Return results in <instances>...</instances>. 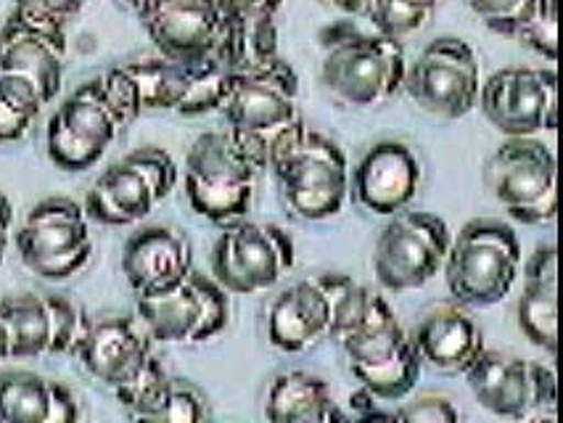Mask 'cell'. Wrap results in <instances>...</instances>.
I'll return each instance as SVG.
<instances>
[{"label": "cell", "instance_id": "obj_4", "mask_svg": "<svg viewBox=\"0 0 563 423\" xmlns=\"http://www.w3.org/2000/svg\"><path fill=\"white\" fill-rule=\"evenodd\" d=\"M442 270L457 304L493 308L510 294L519 278L521 241L503 220H471L450 241Z\"/></svg>", "mask_w": 563, "mask_h": 423}, {"label": "cell", "instance_id": "obj_8", "mask_svg": "<svg viewBox=\"0 0 563 423\" xmlns=\"http://www.w3.org/2000/svg\"><path fill=\"white\" fill-rule=\"evenodd\" d=\"M14 244L24 268L43 281H67L93 257L88 214L77 201L64 197L32 207Z\"/></svg>", "mask_w": 563, "mask_h": 423}, {"label": "cell", "instance_id": "obj_27", "mask_svg": "<svg viewBox=\"0 0 563 423\" xmlns=\"http://www.w3.org/2000/svg\"><path fill=\"white\" fill-rule=\"evenodd\" d=\"M124 69L133 77L143 112H178L180 101L186 99L188 90L186 64L173 62V58L165 56H154L143 58V62L124 64Z\"/></svg>", "mask_w": 563, "mask_h": 423}, {"label": "cell", "instance_id": "obj_33", "mask_svg": "<svg viewBox=\"0 0 563 423\" xmlns=\"http://www.w3.org/2000/svg\"><path fill=\"white\" fill-rule=\"evenodd\" d=\"M514 41H521L548 64H555V56H559V0H537L534 11L516 32Z\"/></svg>", "mask_w": 563, "mask_h": 423}, {"label": "cell", "instance_id": "obj_7", "mask_svg": "<svg viewBox=\"0 0 563 423\" xmlns=\"http://www.w3.org/2000/svg\"><path fill=\"white\" fill-rule=\"evenodd\" d=\"M180 169L162 148H141L103 169L85 199V214L101 225L146 220L178 186Z\"/></svg>", "mask_w": 563, "mask_h": 423}, {"label": "cell", "instance_id": "obj_6", "mask_svg": "<svg viewBox=\"0 0 563 423\" xmlns=\"http://www.w3.org/2000/svg\"><path fill=\"white\" fill-rule=\"evenodd\" d=\"M297 263L294 241L275 223L233 220L225 223L212 252V278L228 294L257 297L284 281Z\"/></svg>", "mask_w": 563, "mask_h": 423}, {"label": "cell", "instance_id": "obj_2", "mask_svg": "<svg viewBox=\"0 0 563 423\" xmlns=\"http://www.w3.org/2000/svg\"><path fill=\"white\" fill-rule=\"evenodd\" d=\"M280 197L294 218L318 223L344 210L350 197V165L342 148L323 133L297 125L271 156Z\"/></svg>", "mask_w": 563, "mask_h": 423}, {"label": "cell", "instance_id": "obj_24", "mask_svg": "<svg viewBox=\"0 0 563 423\" xmlns=\"http://www.w3.org/2000/svg\"><path fill=\"white\" fill-rule=\"evenodd\" d=\"M519 329L537 349L559 353V252L542 244L523 263V289L519 297Z\"/></svg>", "mask_w": 563, "mask_h": 423}, {"label": "cell", "instance_id": "obj_32", "mask_svg": "<svg viewBox=\"0 0 563 423\" xmlns=\"http://www.w3.org/2000/svg\"><path fill=\"white\" fill-rule=\"evenodd\" d=\"M167 381L169 376L165 366L156 360V355H152L146 363H143V368L137 370L135 376H130L128 381L114 389V394L117 400H120V405L128 410L133 419L143 421V415L148 413V408L159 400L162 389L167 387Z\"/></svg>", "mask_w": 563, "mask_h": 423}, {"label": "cell", "instance_id": "obj_26", "mask_svg": "<svg viewBox=\"0 0 563 423\" xmlns=\"http://www.w3.org/2000/svg\"><path fill=\"white\" fill-rule=\"evenodd\" d=\"M265 419L273 423H333L344 421V413L320 376L289 370L275 376L267 387Z\"/></svg>", "mask_w": 563, "mask_h": 423}, {"label": "cell", "instance_id": "obj_29", "mask_svg": "<svg viewBox=\"0 0 563 423\" xmlns=\"http://www.w3.org/2000/svg\"><path fill=\"white\" fill-rule=\"evenodd\" d=\"M188 69V90L186 99L180 101L178 114L183 116H201L218 112L222 99H225L228 82H231L233 69L228 67L225 58L209 54L205 58L186 64Z\"/></svg>", "mask_w": 563, "mask_h": 423}, {"label": "cell", "instance_id": "obj_14", "mask_svg": "<svg viewBox=\"0 0 563 423\" xmlns=\"http://www.w3.org/2000/svg\"><path fill=\"white\" fill-rule=\"evenodd\" d=\"M476 103L506 138L553 133L559 125V77L550 67H506L482 82Z\"/></svg>", "mask_w": 563, "mask_h": 423}, {"label": "cell", "instance_id": "obj_22", "mask_svg": "<svg viewBox=\"0 0 563 423\" xmlns=\"http://www.w3.org/2000/svg\"><path fill=\"white\" fill-rule=\"evenodd\" d=\"M194 270L191 241L167 225L141 227L122 249V272L135 297H148L178 283Z\"/></svg>", "mask_w": 563, "mask_h": 423}, {"label": "cell", "instance_id": "obj_38", "mask_svg": "<svg viewBox=\"0 0 563 423\" xmlns=\"http://www.w3.org/2000/svg\"><path fill=\"white\" fill-rule=\"evenodd\" d=\"M85 3H88V0H14L16 9L56 19V22H64V24H67L71 16L80 14Z\"/></svg>", "mask_w": 563, "mask_h": 423}, {"label": "cell", "instance_id": "obj_17", "mask_svg": "<svg viewBox=\"0 0 563 423\" xmlns=\"http://www.w3.org/2000/svg\"><path fill=\"white\" fill-rule=\"evenodd\" d=\"M67 62V24L16 9L0 27V71L27 77L45 103L58 96Z\"/></svg>", "mask_w": 563, "mask_h": 423}, {"label": "cell", "instance_id": "obj_28", "mask_svg": "<svg viewBox=\"0 0 563 423\" xmlns=\"http://www.w3.org/2000/svg\"><path fill=\"white\" fill-rule=\"evenodd\" d=\"M43 107L48 103L35 82L11 71H0V143L22 141L41 116Z\"/></svg>", "mask_w": 563, "mask_h": 423}, {"label": "cell", "instance_id": "obj_21", "mask_svg": "<svg viewBox=\"0 0 563 423\" xmlns=\"http://www.w3.org/2000/svg\"><path fill=\"white\" fill-rule=\"evenodd\" d=\"M152 347L154 338L137 318L111 315L98 323H88L75 355L96 381L117 389L143 368V363L154 355Z\"/></svg>", "mask_w": 563, "mask_h": 423}, {"label": "cell", "instance_id": "obj_23", "mask_svg": "<svg viewBox=\"0 0 563 423\" xmlns=\"http://www.w3.org/2000/svg\"><path fill=\"white\" fill-rule=\"evenodd\" d=\"M410 338L421 363L444 374H463L484 349L479 323L463 304H442L427 312Z\"/></svg>", "mask_w": 563, "mask_h": 423}, {"label": "cell", "instance_id": "obj_13", "mask_svg": "<svg viewBox=\"0 0 563 423\" xmlns=\"http://www.w3.org/2000/svg\"><path fill=\"white\" fill-rule=\"evenodd\" d=\"M463 376L476 402L500 419H532L559 400L553 368L497 349L484 347Z\"/></svg>", "mask_w": 563, "mask_h": 423}, {"label": "cell", "instance_id": "obj_3", "mask_svg": "<svg viewBox=\"0 0 563 423\" xmlns=\"http://www.w3.org/2000/svg\"><path fill=\"white\" fill-rule=\"evenodd\" d=\"M405 58L402 43L382 32L336 24L325 32V54L320 64L323 85L346 107H382L402 90Z\"/></svg>", "mask_w": 563, "mask_h": 423}, {"label": "cell", "instance_id": "obj_11", "mask_svg": "<svg viewBox=\"0 0 563 423\" xmlns=\"http://www.w3.org/2000/svg\"><path fill=\"white\" fill-rule=\"evenodd\" d=\"M448 223L431 212H397L373 249V276L391 294L427 286L448 257Z\"/></svg>", "mask_w": 563, "mask_h": 423}, {"label": "cell", "instance_id": "obj_35", "mask_svg": "<svg viewBox=\"0 0 563 423\" xmlns=\"http://www.w3.org/2000/svg\"><path fill=\"white\" fill-rule=\"evenodd\" d=\"M98 82H101V90L103 96H107L111 112L117 114V120L122 122V127H130L133 122L141 116V101H137V90H135V82L133 77L128 75V69L122 67H114L109 69L107 75L98 77Z\"/></svg>", "mask_w": 563, "mask_h": 423}, {"label": "cell", "instance_id": "obj_42", "mask_svg": "<svg viewBox=\"0 0 563 423\" xmlns=\"http://www.w3.org/2000/svg\"><path fill=\"white\" fill-rule=\"evenodd\" d=\"M117 3L124 5V9H130L133 14H137V11L143 9V3H146V0H117Z\"/></svg>", "mask_w": 563, "mask_h": 423}, {"label": "cell", "instance_id": "obj_1", "mask_svg": "<svg viewBox=\"0 0 563 423\" xmlns=\"http://www.w3.org/2000/svg\"><path fill=\"white\" fill-rule=\"evenodd\" d=\"M218 112L225 116L228 135L254 165L267 169L286 133L302 125L299 77L284 58L244 71H233Z\"/></svg>", "mask_w": 563, "mask_h": 423}, {"label": "cell", "instance_id": "obj_37", "mask_svg": "<svg viewBox=\"0 0 563 423\" xmlns=\"http://www.w3.org/2000/svg\"><path fill=\"white\" fill-rule=\"evenodd\" d=\"M212 3L231 22H246V19L278 16L284 0H212Z\"/></svg>", "mask_w": 563, "mask_h": 423}, {"label": "cell", "instance_id": "obj_30", "mask_svg": "<svg viewBox=\"0 0 563 423\" xmlns=\"http://www.w3.org/2000/svg\"><path fill=\"white\" fill-rule=\"evenodd\" d=\"M434 11L437 0H365L363 19L371 30L402 43L405 37L427 27Z\"/></svg>", "mask_w": 563, "mask_h": 423}, {"label": "cell", "instance_id": "obj_16", "mask_svg": "<svg viewBox=\"0 0 563 423\" xmlns=\"http://www.w3.org/2000/svg\"><path fill=\"white\" fill-rule=\"evenodd\" d=\"M0 318L9 331L11 360L75 353L90 323L75 302L54 294H14L0 299Z\"/></svg>", "mask_w": 563, "mask_h": 423}, {"label": "cell", "instance_id": "obj_31", "mask_svg": "<svg viewBox=\"0 0 563 423\" xmlns=\"http://www.w3.org/2000/svg\"><path fill=\"white\" fill-rule=\"evenodd\" d=\"M207 419V397L183 379H169L159 400L148 408L143 421L154 423H199Z\"/></svg>", "mask_w": 563, "mask_h": 423}, {"label": "cell", "instance_id": "obj_34", "mask_svg": "<svg viewBox=\"0 0 563 423\" xmlns=\"http://www.w3.org/2000/svg\"><path fill=\"white\" fill-rule=\"evenodd\" d=\"M534 5L537 0H468V9L482 19L484 27L503 37H516Z\"/></svg>", "mask_w": 563, "mask_h": 423}, {"label": "cell", "instance_id": "obj_41", "mask_svg": "<svg viewBox=\"0 0 563 423\" xmlns=\"http://www.w3.org/2000/svg\"><path fill=\"white\" fill-rule=\"evenodd\" d=\"M5 360H11V342H9V331H5L3 318H0V366Z\"/></svg>", "mask_w": 563, "mask_h": 423}, {"label": "cell", "instance_id": "obj_18", "mask_svg": "<svg viewBox=\"0 0 563 423\" xmlns=\"http://www.w3.org/2000/svg\"><path fill=\"white\" fill-rule=\"evenodd\" d=\"M159 56L188 64L218 54L225 16L212 0H146L135 14Z\"/></svg>", "mask_w": 563, "mask_h": 423}, {"label": "cell", "instance_id": "obj_5", "mask_svg": "<svg viewBox=\"0 0 563 423\" xmlns=\"http://www.w3.org/2000/svg\"><path fill=\"white\" fill-rule=\"evenodd\" d=\"M257 175L260 167L235 146L228 130H209L188 148L183 188L199 218L225 225L252 207Z\"/></svg>", "mask_w": 563, "mask_h": 423}, {"label": "cell", "instance_id": "obj_25", "mask_svg": "<svg viewBox=\"0 0 563 423\" xmlns=\"http://www.w3.org/2000/svg\"><path fill=\"white\" fill-rule=\"evenodd\" d=\"M80 405L71 389L27 370L0 374V423H71Z\"/></svg>", "mask_w": 563, "mask_h": 423}, {"label": "cell", "instance_id": "obj_9", "mask_svg": "<svg viewBox=\"0 0 563 423\" xmlns=\"http://www.w3.org/2000/svg\"><path fill=\"white\" fill-rule=\"evenodd\" d=\"M135 312L154 342L194 347L225 331L231 302L214 278L191 270L165 291L137 297Z\"/></svg>", "mask_w": 563, "mask_h": 423}, {"label": "cell", "instance_id": "obj_39", "mask_svg": "<svg viewBox=\"0 0 563 423\" xmlns=\"http://www.w3.org/2000/svg\"><path fill=\"white\" fill-rule=\"evenodd\" d=\"M11 225H14V207H11L5 193H0V265H3L5 249H9Z\"/></svg>", "mask_w": 563, "mask_h": 423}, {"label": "cell", "instance_id": "obj_20", "mask_svg": "<svg viewBox=\"0 0 563 423\" xmlns=\"http://www.w3.org/2000/svg\"><path fill=\"white\" fill-rule=\"evenodd\" d=\"M421 188V162L408 143L382 141L350 172V191L363 210L382 218L402 212Z\"/></svg>", "mask_w": 563, "mask_h": 423}, {"label": "cell", "instance_id": "obj_15", "mask_svg": "<svg viewBox=\"0 0 563 423\" xmlns=\"http://www.w3.org/2000/svg\"><path fill=\"white\" fill-rule=\"evenodd\" d=\"M122 130V122L111 112L96 77L82 82L51 114L45 127V152L64 172H85L103 159Z\"/></svg>", "mask_w": 563, "mask_h": 423}, {"label": "cell", "instance_id": "obj_19", "mask_svg": "<svg viewBox=\"0 0 563 423\" xmlns=\"http://www.w3.org/2000/svg\"><path fill=\"white\" fill-rule=\"evenodd\" d=\"M333 334V272L305 278L280 291L267 310V338L289 355L310 353Z\"/></svg>", "mask_w": 563, "mask_h": 423}, {"label": "cell", "instance_id": "obj_40", "mask_svg": "<svg viewBox=\"0 0 563 423\" xmlns=\"http://www.w3.org/2000/svg\"><path fill=\"white\" fill-rule=\"evenodd\" d=\"M333 9H339L342 14H350V16H363V9H365V0H329Z\"/></svg>", "mask_w": 563, "mask_h": 423}, {"label": "cell", "instance_id": "obj_10", "mask_svg": "<svg viewBox=\"0 0 563 423\" xmlns=\"http://www.w3.org/2000/svg\"><path fill=\"white\" fill-rule=\"evenodd\" d=\"M497 204L523 225H545L559 212V165L542 141L508 138L487 167Z\"/></svg>", "mask_w": 563, "mask_h": 423}, {"label": "cell", "instance_id": "obj_12", "mask_svg": "<svg viewBox=\"0 0 563 423\" xmlns=\"http://www.w3.org/2000/svg\"><path fill=\"white\" fill-rule=\"evenodd\" d=\"M482 71L474 48L461 37H437L405 69L402 90L416 107L442 120H461L476 107Z\"/></svg>", "mask_w": 563, "mask_h": 423}, {"label": "cell", "instance_id": "obj_36", "mask_svg": "<svg viewBox=\"0 0 563 423\" xmlns=\"http://www.w3.org/2000/svg\"><path fill=\"white\" fill-rule=\"evenodd\" d=\"M391 419L408 423H457L461 413H457V408L448 400V397L423 394L405 402V405H399L395 413H391Z\"/></svg>", "mask_w": 563, "mask_h": 423}]
</instances>
